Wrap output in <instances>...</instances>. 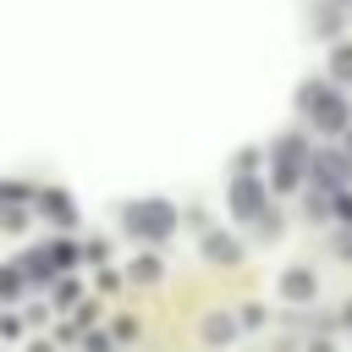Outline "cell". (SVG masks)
Masks as SVG:
<instances>
[{
  "mask_svg": "<svg viewBox=\"0 0 352 352\" xmlns=\"http://www.w3.org/2000/svg\"><path fill=\"white\" fill-rule=\"evenodd\" d=\"M231 204H236V214H242V220H253V226H264V231H275V214H270V204L258 198V182H253V176H242V182H236V192H231Z\"/></svg>",
  "mask_w": 352,
  "mask_h": 352,
  "instance_id": "6da1fadb",
  "label": "cell"
},
{
  "mask_svg": "<svg viewBox=\"0 0 352 352\" xmlns=\"http://www.w3.org/2000/svg\"><path fill=\"white\" fill-rule=\"evenodd\" d=\"M170 220H176V214H170L165 204H132V209H126V226H132L138 236H165Z\"/></svg>",
  "mask_w": 352,
  "mask_h": 352,
  "instance_id": "7a4b0ae2",
  "label": "cell"
},
{
  "mask_svg": "<svg viewBox=\"0 0 352 352\" xmlns=\"http://www.w3.org/2000/svg\"><path fill=\"white\" fill-rule=\"evenodd\" d=\"M297 176H302V143H280L275 148V182L297 187Z\"/></svg>",
  "mask_w": 352,
  "mask_h": 352,
  "instance_id": "3957f363",
  "label": "cell"
},
{
  "mask_svg": "<svg viewBox=\"0 0 352 352\" xmlns=\"http://www.w3.org/2000/svg\"><path fill=\"white\" fill-rule=\"evenodd\" d=\"M204 253H209V258H220V264H236V242H231V236H209V242H204Z\"/></svg>",
  "mask_w": 352,
  "mask_h": 352,
  "instance_id": "277c9868",
  "label": "cell"
},
{
  "mask_svg": "<svg viewBox=\"0 0 352 352\" xmlns=\"http://www.w3.org/2000/svg\"><path fill=\"white\" fill-rule=\"evenodd\" d=\"M280 286H286V297H308V292H314V280H308L302 270H292V275H286Z\"/></svg>",
  "mask_w": 352,
  "mask_h": 352,
  "instance_id": "5b68a950",
  "label": "cell"
}]
</instances>
